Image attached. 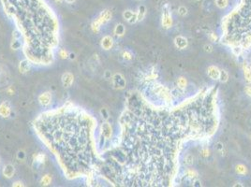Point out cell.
<instances>
[{
    "instance_id": "d6a6232c",
    "label": "cell",
    "mask_w": 251,
    "mask_h": 187,
    "mask_svg": "<svg viewBox=\"0 0 251 187\" xmlns=\"http://www.w3.org/2000/svg\"><path fill=\"white\" fill-rule=\"evenodd\" d=\"M203 49H204L205 51H206V53H212L213 50H214L213 46H212L211 44H205L204 46H203Z\"/></svg>"
},
{
    "instance_id": "8fae6325",
    "label": "cell",
    "mask_w": 251,
    "mask_h": 187,
    "mask_svg": "<svg viewBox=\"0 0 251 187\" xmlns=\"http://www.w3.org/2000/svg\"><path fill=\"white\" fill-rule=\"evenodd\" d=\"M73 81H74V76L72 73L66 72L62 75V83H63L64 87L68 88L69 86H71V84L73 83Z\"/></svg>"
},
{
    "instance_id": "f546056e",
    "label": "cell",
    "mask_w": 251,
    "mask_h": 187,
    "mask_svg": "<svg viewBox=\"0 0 251 187\" xmlns=\"http://www.w3.org/2000/svg\"><path fill=\"white\" fill-rule=\"evenodd\" d=\"M24 158H25V153H24V151H23V150L18 151V152H17V159L23 161V160H24Z\"/></svg>"
},
{
    "instance_id": "f6af8a7d",
    "label": "cell",
    "mask_w": 251,
    "mask_h": 187,
    "mask_svg": "<svg viewBox=\"0 0 251 187\" xmlns=\"http://www.w3.org/2000/svg\"><path fill=\"white\" fill-rule=\"evenodd\" d=\"M249 67H250V69H251V65H250V66H249Z\"/></svg>"
},
{
    "instance_id": "74e56055",
    "label": "cell",
    "mask_w": 251,
    "mask_h": 187,
    "mask_svg": "<svg viewBox=\"0 0 251 187\" xmlns=\"http://www.w3.org/2000/svg\"><path fill=\"white\" fill-rule=\"evenodd\" d=\"M12 37H13V40H19V38H20V37H21V35L19 34L17 31H14L13 34H12Z\"/></svg>"
},
{
    "instance_id": "5bb4252c",
    "label": "cell",
    "mask_w": 251,
    "mask_h": 187,
    "mask_svg": "<svg viewBox=\"0 0 251 187\" xmlns=\"http://www.w3.org/2000/svg\"><path fill=\"white\" fill-rule=\"evenodd\" d=\"M243 71L244 76V81H247V84H251V69L247 65V63L246 62L243 64Z\"/></svg>"
},
{
    "instance_id": "d4e9b609",
    "label": "cell",
    "mask_w": 251,
    "mask_h": 187,
    "mask_svg": "<svg viewBox=\"0 0 251 187\" xmlns=\"http://www.w3.org/2000/svg\"><path fill=\"white\" fill-rule=\"evenodd\" d=\"M219 80L221 82H227L229 80V73L226 71V70H220V74H219Z\"/></svg>"
},
{
    "instance_id": "ee69618b",
    "label": "cell",
    "mask_w": 251,
    "mask_h": 187,
    "mask_svg": "<svg viewBox=\"0 0 251 187\" xmlns=\"http://www.w3.org/2000/svg\"><path fill=\"white\" fill-rule=\"evenodd\" d=\"M64 1V0H55V2H57V3H62Z\"/></svg>"
},
{
    "instance_id": "60d3db41",
    "label": "cell",
    "mask_w": 251,
    "mask_h": 187,
    "mask_svg": "<svg viewBox=\"0 0 251 187\" xmlns=\"http://www.w3.org/2000/svg\"><path fill=\"white\" fill-rule=\"evenodd\" d=\"M8 93H10L9 95H13V90H12L11 87L10 89H8Z\"/></svg>"
},
{
    "instance_id": "ac0fdd59",
    "label": "cell",
    "mask_w": 251,
    "mask_h": 187,
    "mask_svg": "<svg viewBox=\"0 0 251 187\" xmlns=\"http://www.w3.org/2000/svg\"><path fill=\"white\" fill-rule=\"evenodd\" d=\"M185 177L188 179H191V180H195L198 177V173L196 172V170L192 169H188L185 172Z\"/></svg>"
},
{
    "instance_id": "3957f363",
    "label": "cell",
    "mask_w": 251,
    "mask_h": 187,
    "mask_svg": "<svg viewBox=\"0 0 251 187\" xmlns=\"http://www.w3.org/2000/svg\"><path fill=\"white\" fill-rule=\"evenodd\" d=\"M111 18H112V12L110 10H104L103 12H101L100 15L98 17V19H96V20L93 22L92 30L95 32V33H99L101 25L108 23L111 20Z\"/></svg>"
},
{
    "instance_id": "7c38bea8",
    "label": "cell",
    "mask_w": 251,
    "mask_h": 187,
    "mask_svg": "<svg viewBox=\"0 0 251 187\" xmlns=\"http://www.w3.org/2000/svg\"><path fill=\"white\" fill-rule=\"evenodd\" d=\"M188 40L183 37V36H178L174 38V44H175V46L180 49V50H183V49H185L186 46H188Z\"/></svg>"
},
{
    "instance_id": "4316f807",
    "label": "cell",
    "mask_w": 251,
    "mask_h": 187,
    "mask_svg": "<svg viewBox=\"0 0 251 187\" xmlns=\"http://www.w3.org/2000/svg\"><path fill=\"white\" fill-rule=\"evenodd\" d=\"M135 14V12H133V11H131V10H125L124 11V13H123V17H124V19L125 20H127V21H128L130 20V19H131V17L133 16Z\"/></svg>"
},
{
    "instance_id": "e0dca14e",
    "label": "cell",
    "mask_w": 251,
    "mask_h": 187,
    "mask_svg": "<svg viewBox=\"0 0 251 187\" xmlns=\"http://www.w3.org/2000/svg\"><path fill=\"white\" fill-rule=\"evenodd\" d=\"M235 172L238 175H246L247 173V167L244 164H237L235 166Z\"/></svg>"
},
{
    "instance_id": "ab89813d",
    "label": "cell",
    "mask_w": 251,
    "mask_h": 187,
    "mask_svg": "<svg viewBox=\"0 0 251 187\" xmlns=\"http://www.w3.org/2000/svg\"><path fill=\"white\" fill-rule=\"evenodd\" d=\"M217 147H216V149L218 150V151H220V150H222L223 149V145H222V143H220V142H218L217 144Z\"/></svg>"
},
{
    "instance_id": "484cf974",
    "label": "cell",
    "mask_w": 251,
    "mask_h": 187,
    "mask_svg": "<svg viewBox=\"0 0 251 187\" xmlns=\"http://www.w3.org/2000/svg\"><path fill=\"white\" fill-rule=\"evenodd\" d=\"M178 14L182 17H185L186 14H188V9H186L185 6H180L178 8Z\"/></svg>"
},
{
    "instance_id": "ffe728a7",
    "label": "cell",
    "mask_w": 251,
    "mask_h": 187,
    "mask_svg": "<svg viewBox=\"0 0 251 187\" xmlns=\"http://www.w3.org/2000/svg\"><path fill=\"white\" fill-rule=\"evenodd\" d=\"M145 13H146V9H145V7H144V6H140V7H139V10H138V12H137L138 22L143 20V19L144 18V16H145Z\"/></svg>"
},
{
    "instance_id": "d6986e66",
    "label": "cell",
    "mask_w": 251,
    "mask_h": 187,
    "mask_svg": "<svg viewBox=\"0 0 251 187\" xmlns=\"http://www.w3.org/2000/svg\"><path fill=\"white\" fill-rule=\"evenodd\" d=\"M45 160H46V156L43 153H38L37 155L34 156V162L38 165H42L45 162Z\"/></svg>"
},
{
    "instance_id": "d590c367",
    "label": "cell",
    "mask_w": 251,
    "mask_h": 187,
    "mask_svg": "<svg viewBox=\"0 0 251 187\" xmlns=\"http://www.w3.org/2000/svg\"><path fill=\"white\" fill-rule=\"evenodd\" d=\"M244 93L247 94V96L251 98V85H250V84H248L247 86H246V88H244Z\"/></svg>"
},
{
    "instance_id": "f35d334b",
    "label": "cell",
    "mask_w": 251,
    "mask_h": 187,
    "mask_svg": "<svg viewBox=\"0 0 251 187\" xmlns=\"http://www.w3.org/2000/svg\"><path fill=\"white\" fill-rule=\"evenodd\" d=\"M12 186H14V187H16V186H18V187H21V186H24V184L21 183V182H15L13 184H12Z\"/></svg>"
},
{
    "instance_id": "836d02e7",
    "label": "cell",
    "mask_w": 251,
    "mask_h": 187,
    "mask_svg": "<svg viewBox=\"0 0 251 187\" xmlns=\"http://www.w3.org/2000/svg\"><path fill=\"white\" fill-rule=\"evenodd\" d=\"M127 22L130 23V24H133V23H137V22H138V19H137V12H136V13H135V14L131 17V19H130V20H128Z\"/></svg>"
},
{
    "instance_id": "e575fe53",
    "label": "cell",
    "mask_w": 251,
    "mask_h": 187,
    "mask_svg": "<svg viewBox=\"0 0 251 187\" xmlns=\"http://www.w3.org/2000/svg\"><path fill=\"white\" fill-rule=\"evenodd\" d=\"M100 113H101V115H102V117H103L105 120H107V119L109 118V113H108V111H107L106 109H102L101 111H100Z\"/></svg>"
},
{
    "instance_id": "4fadbf2b",
    "label": "cell",
    "mask_w": 251,
    "mask_h": 187,
    "mask_svg": "<svg viewBox=\"0 0 251 187\" xmlns=\"http://www.w3.org/2000/svg\"><path fill=\"white\" fill-rule=\"evenodd\" d=\"M15 173V169H14V166L11 165V164H8L4 166L3 169V175L7 178V179H10L13 177Z\"/></svg>"
},
{
    "instance_id": "52a82bcc",
    "label": "cell",
    "mask_w": 251,
    "mask_h": 187,
    "mask_svg": "<svg viewBox=\"0 0 251 187\" xmlns=\"http://www.w3.org/2000/svg\"><path fill=\"white\" fill-rule=\"evenodd\" d=\"M38 102L43 107H47L51 104L52 102V95L50 92H45L42 93L40 96H38Z\"/></svg>"
},
{
    "instance_id": "4dcf8cb0",
    "label": "cell",
    "mask_w": 251,
    "mask_h": 187,
    "mask_svg": "<svg viewBox=\"0 0 251 187\" xmlns=\"http://www.w3.org/2000/svg\"><path fill=\"white\" fill-rule=\"evenodd\" d=\"M59 55H60V57L62 58V59H66V58L68 57V53L66 50L62 49V50L59 51Z\"/></svg>"
},
{
    "instance_id": "83f0119b",
    "label": "cell",
    "mask_w": 251,
    "mask_h": 187,
    "mask_svg": "<svg viewBox=\"0 0 251 187\" xmlns=\"http://www.w3.org/2000/svg\"><path fill=\"white\" fill-rule=\"evenodd\" d=\"M199 153H201V155L204 158H207L209 155H210V150L208 149V148H202V149L201 150V152H199Z\"/></svg>"
},
{
    "instance_id": "8d00e7d4",
    "label": "cell",
    "mask_w": 251,
    "mask_h": 187,
    "mask_svg": "<svg viewBox=\"0 0 251 187\" xmlns=\"http://www.w3.org/2000/svg\"><path fill=\"white\" fill-rule=\"evenodd\" d=\"M209 38H210L211 41H216V40H218L217 36H216L215 33H210V34H209Z\"/></svg>"
},
{
    "instance_id": "1f68e13d",
    "label": "cell",
    "mask_w": 251,
    "mask_h": 187,
    "mask_svg": "<svg viewBox=\"0 0 251 187\" xmlns=\"http://www.w3.org/2000/svg\"><path fill=\"white\" fill-rule=\"evenodd\" d=\"M122 55H123V58H124L125 60H131L132 59V54L130 53V51H125Z\"/></svg>"
},
{
    "instance_id": "603a6c76",
    "label": "cell",
    "mask_w": 251,
    "mask_h": 187,
    "mask_svg": "<svg viewBox=\"0 0 251 187\" xmlns=\"http://www.w3.org/2000/svg\"><path fill=\"white\" fill-rule=\"evenodd\" d=\"M186 85H188V81H186L185 78H184V77H180V78L177 80V86L179 89H185L186 87Z\"/></svg>"
},
{
    "instance_id": "b9f144b4",
    "label": "cell",
    "mask_w": 251,
    "mask_h": 187,
    "mask_svg": "<svg viewBox=\"0 0 251 187\" xmlns=\"http://www.w3.org/2000/svg\"><path fill=\"white\" fill-rule=\"evenodd\" d=\"M64 1H66L67 3H69V4H71V3H73L75 0H64Z\"/></svg>"
},
{
    "instance_id": "bcb514c9",
    "label": "cell",
    "mask_w": 251,
    "mask_h": 187,
    "mask_svg": "<svg viewBox=\"0 0 251 187\" xmlns=\"http://www.w3.org/2000/svg\"><path fill=\"white\" fill-rule=\"evenodd\" d=\"M197 1H199V0H197Z\"/></svg>"
},
{
    "instance_id": "ba28073f",
    "label": "cell",
    "mask_w": 251,
    "mask_h": 187,
    "mask_svg": "<svg viewBox=\"0 0 251 187\" xmlns=\"http://www.w3.org/2000/svg\"><path fill=\"white\" fill-rule=\"evenodd\" d=\"M113 82L114 87L118 89H123L126 86V81L121 74H115L113 77Z\"/></svg>"
},
{
    "instance_id": "9c48e42d",
    "label": "cell",
    "mask_w": 251,
    "mask_h": 187,
    "mask_svg": "<svg viewBox=\"0 0 251 187\" xmlns=\"http://www.w3.org/2000/svg\"><path fill=\"white\" fill-rule=\"evenodd\" d=\"M220 69L216 66H210L207 68V75L211 80L217 81L219 79Z\"/></svg>"
},
{
    "instance_id": "6da1fadb",
    "label": "cell",
    "mask_w": 251,
    "mask_h": 187,
    "mask_svg": "<svg viewBox=\"0 0 251 187\" xmlns=\"http://www.w3.org/2000/svg\"><path fill=\"white\" fill-rule=\"evenodd\" d=\"M218 87L199 91L174 107H156L132 96L122 116L121 143L114 154L120 185L168 187L179 171V155L190 141L207 140L219 125Z\"/></svg>"
},
{
    "instance_id": "7bdbcfd3",
    "label": "cell",
    "mask_w": 251,
    "mask_h": 187,
    "mask_svg": "<svg viewBox=\"0 0 251 187\" xmlns=\"http://www.w3.org/2000/svg\"><path fill=\"white\" fill-rule=\"evenodd\" d=\"M69 56H70L69 58H70V59H71V60H72V59H74V58H75V54H69Z\"/></svg>"
},
{
    "instance_id": "2e32d148",
    "label": "cell",
    "mask_w": 251,
    "mask_h": 187,
    "mask_svg": "<svg viewBox=\"0 0 251 187\" xmlns=\"http://www.w3.org/2000/svg\"><path fill=\"white\" fill-rule=\"evenodd\" d=\"M125 26H124V24H122V23H117L116 25H115V27H114V34L116 35L117 37H123L124 34H125Z\"/></svg>"
},
{
    "instance_id": "30bf717a",
    "label": "cell",
    "mask_w": 251,
    "mask_h": 187,
    "mask_svg": "<svg viewBox=\"0 0 251 187\" xmlns=\"http://www.w3.org/2000/svg\"><path fill=\"white\" fill-rule=\"evenodd\" d=\"M172 25V18L168 10H165L162 16V27L165 29H169Z\"/></svg>"
},
{
    "instance_id": "9a60e30c",
    "label": "cell",
    "mask_w": 251,
    "mask_h": 187,
    "mask_svg": "<svg viewBox=\"0 0 251 187\" xmlns=\"http://www.w3.org/2000/svg\"><path fill=\"white\" fill-rule=\"evenodd\" d=\"M19 70H20V72L24 74V73H27L29 70H30V64L28 62V60L24 59L23 61L20 62L19 64Z\"/></svg>"
},
{
    "instance_id": "44dd1931",
    "label": "cell",
    "mask_w": 251,
    "mask_h": 187,
    "mask_svg": "<svg viewBox=\"0 0 251 187\" xmlns=\"http://www.w3.org/2000/svg\"><path fill=\"white\" fill-rule=\"evenodd\" d=\"M215 3L217 8L224 10L229 6V0H215Z\"/></svg>"
},
{
    "instance_id": "cb8c5ba5",
    "label": "cell",
    "mask_w": 251,
    "mask_h": 187,
    "mask_svg": "<svg viewBox=\"0 0 251 187\" xmlns=\"http://www.w3.org/2000/svg\"><path fill=\"white\" fill-rule=\"evenodd\" d=\"M184 161H185V164H186L188 166H191V165H193V163H194V156H193L191 153H186L184 157Z\"/></svg>"
},
{
    "instance_id": "277c9868",
    "label": "cell",
    "mask_w": 251,
    "mask_h": 187,
    "mask_svg": "<svg viewBox=\"0 0 251 187\" xmlns=\"http://www.w3.org/2000/svg\"><path fill=\"white\" fill-rule=\"evenodd\" d=\"M11 113V106L9 101H3L0 104V116L3 118H8Z\"/></svg>"
},
{
    "instance_id": "5b68a950",
    "label": "cell",
    "mask_w": 251,
    "mask_h": 187,
    "mask_svg": "<svg viewBox=\"0 0 251 187\" xmlns=\"http://www.w3.org/2000/svg\"><path fill=\"white\" fill-rule=\"evenodd\" d=\"M113 134V129H112V125L109 124V122H104L101 125V136L102 139H110Z\"/></svg>"
},
{
    "instance_id": "8992f818",
    "label": "cell",
    "mask_w": 251,
    "mask_h": 187,
    "mask_svg": "<svg viewBox=\"0 0 251 187\" xmlns=\"http://www.w3.org/2000/svg\"><path fill=\"white\" fill-rule=\"evenodd\" d=\"M113 38L111 36H105L102 37V40L100 41V46L101 48L108 51V50H111L113 47Z\"/></svg>"
},
{
    "instance_id": "f1b7e54d",
    "label": "cell",
    "mask_w": 251,
    "mask_h": 187,
    "mask_svg": "<svg viewBox=\"0 0 251 187\" xmlns=\"http://www.w3.org/2000/svg\"><path fill=\"white\" fill-rule=\"evenodd\" d=\"M20 47H21V42L19 41V40H13V41L11 43V48L13 50H18L20 49Z\"/></svg>"
},
{
    "instance_id": "7a4b0ae2",
    "label": "cell",
    "mask_w": 251,
    "mask_h": 187,
    "mask_svg": "<svg viewBox=\"0 0 251 187\" xmlns=\"http://www.w3.org/2000/svg\"><path fill=\"white\" fill-rule=\"evenodd\" d=\"M220 40L238 53L251 49V0H241L222 21Z\"/></svg>"
},
{
    "instance_id": "7402d4cb",
    "label": "cell",
    "mask_w": 251,
    "mask_h": 187,
    "mask_svg": "<svg viewBox=\"0 0 251 187\" xmlns=\"http://www.w3.org/2000/svg\"><path fill=\"white\" fill-rule=\"evenodd\" d=\"M51 183H52V177H51L49 174L44 175L40 180V184L43 186H48L51 184Z\"/></svg>"
}]
</instances>
